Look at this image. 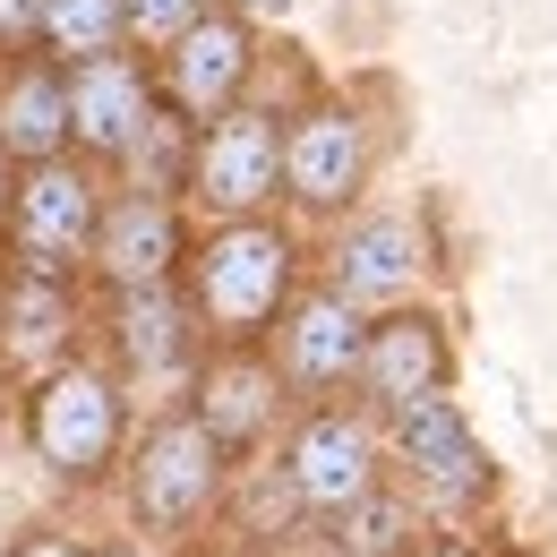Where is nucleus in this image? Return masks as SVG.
<instances>
[{
    "instance_id": "obj_19",
    "label": "nucleus",
    "mask_w": 557,
    "mask_h": 557,
    "mask_svg": "<svg viewBox=\"0 0 557 557\" xmlns=\"http://www.w3.org/2000/svg\"><path fill=\"white\" fill-rule=\"evenodd\" d=\"M420 532H429V515L412 506V488L386 472V481L369 488L351 515H335V523H326V549H335V557H404Z\"/></svg>"
},
{
    "instance_id": "obj_9",
    "label": "nucleus",
    "mask_w": 557,
    "mask_h": 557,
    "mask_svg": "<svg viewBox=\"0 0 557 557\" xmlns=\"http://www.w3.org/2000/svg\"><path fill=\"white\" fill-rule=\"evenodd\" d=\"M103 360L138 386V395H189L207 326L189 309V283H138V292H103Z\"/></svg>"
},
{
    "instance_id": "obj_14",
    "label": "nucleus",
    "mask_w": 557,
    "mask_h": 557,
    "mask_svg": "<svg viewBox=\"0 0 557 557\" xmlns=\"http://www.w3.org/2000/svg\"><path fill=\"white\" fill-rule=\"evenodd\" d=\"M446 386H455V335H446V318L420 309V300L377 309L369 318V344H360L351 395L386 420V412H404V404H420V395H446Z\"/></svg>"
},
{
    "instance_id": "obj_26",
    "label": "nucleus",
    "mask_w": 557,
    "mask_h": 557,
    "mask_svg": "<svg viewBox=\"0 0 557 557\" xmlns=\"http://www.w3.org/2000/svg\"><path fill=\"white\" fill-rule=\"evenodd\" d=\"M95 557H172V541H146V532H121V541H103Z\"/></svg>"
},
{
    "instance_id": "obj_8",
    "label": "nucleus",
    "mask_w": 557,
    "mask_h": 557,
    "mask_svg": "<svg viewBox=\"0 0 557 557\" xmlns=\"http://www.w3.org/2000/svg\"><path fill=\"white\" fill-rule=\"evenodd\" d=\"M189 207L207 214V223L283 207V103L240 95L232 112L198 121V146H189Z\"/></svg>"
},
{
    "instance_id": "obj_27",
    "label": "nucleus",
    "mask_w": 557,
    "mask_h": 557,
    "mask_svg": "<svg viewBox=\"0 0 557 557\" xmlns=\"http://www.w3.org/2000/svg\"><path fill=\"white\" fill-rule=\"evenodd\" d=\"M9 198H17V154L0 146V232H9Z\"/></svg>"
},
{
    "instance_id": "obj_1",
    "label": "nucleus",
    "mask_w": 557,
    "mask_h": 557,
    "mask_svg": "<svg viewBox=\"0 0 557 557\" xmlns=\"http://www.w3.org/2000/svg\"><path fill=\"white\" fill-rule=\"evenodd\" d=\"M129 395H138V386H129L112 360L70 351L61 369L26 377V395H17V437H26V455H35L61 488H103V481H121V455H129V437H138Z\"/></svg>"
},
{
    "instance_id": "obj_3",
    "label": "nucleus",
    "mask_w": 557,
    "mask_h": 557,
    "mask_svg": "<svg viewBox=\"0 0 557 557\" xmlns=\"http://www.w3.org/2000/svg\"><path fill=\"white\" fill-rule=\"evenodd\" d=\"M232 455L214 446V429L189 404L181 412H154L129 437V455H121V506H129V523H138L146 541H198L214 515H223V488H232Z\"/></svg>"
},
{
    "instance_id": "obj_20",
    "label": "nucleus",
    "mask_w": 557,
    "mask_h": 557,
    "mask_svg": "<svg viewBox=\"0 0 557 557\" xmlns=\"http://www.w3.org/2000/svg\"><path fill=\"white\" fill-rule=\"evenodd\" d=\"M189 146H198V121H181V112L163 103L138 138L121 146L112 181H121V189H163V198H189Z\"/></svg>"
},
{
    "instance_id": "obj_17",
    "label": "nucleus",
    "mask_w": 557,
    "mask_h": 557,
    "mask_svg": "<svg viewBox=\"0 0 557 557\" xmlns=\"http://www.w3.org/2000/svg\"><path fill=\"white\" fill-rule=\"evenodd\" d=\"M86 351V283L44 267H0V369L26 386Z\"/></svg>"
},
{
    "instance_id": "obj_13",
    "label": "nucleus",
    "mask_w": 557,
    "mask_h": 557,
    "mask_svg": "<svg viewBox=\"0 0 557 557\" xmlns=\"http://www.w3.org/2000/svg\"><path fill=\"white\" fill-rule=\"evenodd\" d=\"M258 61H267L258 26H249L240 9H207L189 35H172V44L154 52V86H163V103H172L181 121H214V112H232V103L258 86Z\"/></svg>"
},
{
    "instance_id": "obj_23",
    "label": "nucleus",
    "mask_w": 557,
    "mask_h": 557,
    "mask_svg": "<svg viewBox=\"0 0 557 557\" xmlns=\"http://www.w3.org/2000/svg\"><path fill=\"white\" fill-rule=\"evenodd\" d=\"M44 9L52 0H0V61H17V52L44 44Z\"/></svg>"
},
{
    "instance_id": "obj_25",
    "label": "nucleus",
    "mask_w": 557,
    "mask_h": 557,
    "mask_svg": "<svg viewBox=\"0 0 557 557\" xmlns=\"http://www.w3.org/2000/svg\"><path fill=\"white\" fill-rule=\"evenodd\" d=\"M404 557H488V549L472 541V532H463V523H429V532H420Z\"/></svg>"
},
{
    "instance_id": "obj_24",
    "label": "nucleus",
    "mask_w": 557,
    "mask_h": 557,
    "mask_svg": "<svg viewBox=\"0 0 557 557\" xmlns=\"http://www.w3.org/2000/svg\"><path fill=\"white\" fill-rule=\"evenodd\" d=\"M0 557H95V549H86L77 532H61V523H26V532H17Z\"/></svg>"
},
{
    "instance_id": "obj_15",
    "label": "nucleus",
    "mask_w": 557,
    "mask_h": 557,
    "mask_svg": "<svg viewBox=\"0 0 557 557\" xmlns=\"http://www.w3.org/2000/svg\"><path fill=\"white\" fill-rule=\"evenodd\" d=\"M326 283L344 300H360L369 318L395 309V300H412L420 283H429V232H420V214L351 207L335 223V240H326Z\"/></svg>"
},
{
    "instance_id": "obj_16",
    "label": "nucleus",
    "mask_w": 557,
    "mask_h": 557,
    "mask_svg": "<svg viewBox=\"0 0 557 557\" xmlns=\"http://www.w3.org/2000/svg\"><path fill=\"white\" fill-rule=\"evenodd\" d=\"M163 112V86H154V61L138 44H112L95 61H70V146L86 163H121V146L138 138L146 121Z\"/></svg>"
},
{
    "instance_id": "obj_7",
    "label": "nucleus",
    "mask_w": 557,
    "mask_h": 557,
    "mask_svg": "<svg viewBox=\"0 0 557 557\" xmlns=\"http://www.w3.org/2000/svg\"><path fill=\"white\" fill-rule=\"evenodd\" d=\"M377 181V129L351 95H300L283 112V207L300 223H344L369 207Z\"/></svg>"
},
{
    "instance_id": "obj_10",
    "label": "nucleus",
    "mask_w": 557,
    "mask_h": 557,
    "mask_svg": "<svg viewBox=\"0 0 557 557\" xmlns=\"http://www.w3.org/2000/svg\"><path fill=\"white\" fill-rule=\"evenodd\" d=\"M189 412L214 429V446L232 463H249V455H267L283 437V420L300 412V404H292V386H283L267 344H207L198 377H189Z\"/></svg>"
},
{
    "instance_id": "obj_6",
    "label": "nucleus",
    "mask_w": 557,
    "mask_h": 557,
    "mask_svg": "<svg viewBox=\"0 0 557 557\" xmlns=\"http://www.w3.org/2000/svg\"><path fill=\"white\" fill-rule=\"evenodd\" d=\"M112 198V172L86 154H44L17 163V198H9V232H0V267H44V275H77L95 267V223Z\"/></svg>"
},
{
    "instance_id": "obj_22",
    "label": "nucleus",
    "mask_w": 557,
    "mask_h": 557,
    "mask_svg": "<svg viewBox=\"0 0 557 557\" xmlns=\"http://www.w3.org/2000/svg\"><path fill=\"white\" fill-rule=\"evenodd\" d=\"M121 9H129V44H138L146 61H154L172 35H189V26L207 17L214 0H121Z\"/></svg>"
},
{
    "instance_id": "obj_21",
    "label": "nucleus",
    "mask_w": 557,
    "mask_h": 557,
    "mask_svg": "<svg viewBox=\"0 0 557 557\" xmlns=\"http://www.w3.org/2000/svg\"><path fill=\"white\" fill-rule=\"evenodd\" d=\"M112 44H129V9H121V0H52L35 52H52V61L70 70V61H95V52H112Z\"/></svg>"
},
{
    "instance_id": "obj_5",
    "label": "nucleus",
    "mask_w": 557,
    "mask_h": 557,
    "mask_svg": "<svg viewBox=\"0 0 557 557\" xmlns=\"http://www.w3.org/2000/svg\"><path fill=\"white\" fill-rule=\"evenodd\" d=\"M386 472L412 488V506L429 523H472L497 506V463L472 437L455 395H420L404 412H386Z\"/></svg>"
},
{
    "instance_id": "obj_28",
    "label": "nucleus",
    "mask_w": 557,
    "mask_h": 557,
    "mask_svg": "<svg viewBox=\"0 0 557 557\" xmlns=\"http://www.w3.org/2000/svg\"><path fill=\"white\" fill-rule=\"evenodd\" d=\"M207 557H267V549H249V541H232V549H207Z\"/></svg>"
},
{
    "instance_id": "obj_12",
    "label": "nucleus",
    "mask_w": 557,
    "mask_h": 557,
    "mask_svg": "<svg viewBox=\"0 0 557 557\" xmlns=\"http://www.w3.org/2000/svg\"><path fill=\"white\" fill-rule=\"evenodd\" d=\"M189 198H163V189H121L103 198V223H95V267L86 283L95 292H138V283H181L189 267Z\"/></svg>"
},
{
    "instance_id": "obj_4",
    "label": "nucleus",
    "mask_w": 557,
    "mask_h": 557,
    "mask_svg": "<svg viewBox=\"0 0 557 557\" xmlns=\"http://www.w3.org/2000/svg\"><path fill=\"white\" fill-rule=\"evenodd\" d=\"M267 455H275L292 506L326 532L335 515H351L369 488L386 481V420L369 412L360 395H318V404H300L283 420V437Z\"/></svg>"
},
{
    "instance_id": "obj_2",
    "label": "nucleus",
    "mask_w": 557,
    "mask_h": 557,
    "mask_svg": "<svg viewBox=\"0 0 557 557\" xmlns=\"http://www.w3.org/2000/svg\"><path fill=\"white\" fill-rule=\"evenodd\" d=\"M189 309L207 326V344H267V326L283 318V300L300 292V232L283 223L275 207L267 214H223L189 240Z\"/></svg>"
},
{
    "instance_id": "obj_29",
    "label": "nucleus",
    "mask_w": 557,
    "mask_h": 557,
    "mask_svg": "<svg viewBox=\"0 0 557 557\" xmlns=\"http://www.w3.org/2000/svg\"><path fill=\"white\" fill-rule=\"evenodd\" d=\"M326 557H335V549H326Z\"/></svg>"
},
{
    "instance_id": "obj_18",
    "label": "nucleus",
    "mask_w": 557,
    "mask_h": 557,
    "mask_svg": "<svg viewBox=\"0 0 557 557\" xmlns=\"http://www.w3.org/2000/svg\"><path fill=\"white\" fill-rule=\"evenodd\" d=\"M0 146L17 163L70 154V70L52 52H17L0 61Z\"/></svg>"
},
{
    "instance_id": "obj_11",
    "label": "nucleus",
    "mask_w": 557,
    "mask_h": 557,
    "mask_svg": "<svg viewBox=\"0 0 557 557\" xmlns=\"http://www.w3.org/2000/svg\"><path fill=\"white\" fill-rule=\"evenodd\" d=\"M360 344H369V309L344 300L335 283H300V292L283 300V318L267 326V351H275L292 404L351 395V377H360Z\"/></svg>"
}]
</instances>
